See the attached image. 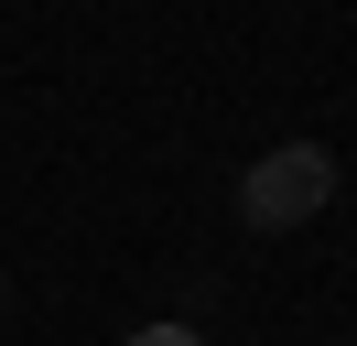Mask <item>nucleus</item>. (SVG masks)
Listing matches in <instances>:
<instances>
[{
    "label": "nucleus",
    "mask_w": 357,
    "mask_h": 346,
    "mask_svg": "<svg viewBox=\"0 0 357 346\" xmlns=\"http://www.w3.org/2000/svg\"><path fill=\"white\" fill-rule=\"evenodd\" d=\"M335 206V151L325 141H282L238 173V227H303Z\"/></svg>",
    "instance_id": "obj_1"
},
{
    "label": "nucleus",
    "mask_w": 357,
    "mask_h": 346,
    "mask_svg": "<svg viewBox=\"0 0 357 346\" xmlns=\"http://www.w3.org/2000/svg\"><path fill=\"white\" fill-rule=\"evenodd\" d=\"M130 346H206V336H195V324H141Z\"/></svg>",
    "instance_id": "obj_2"
}]
</instances>
